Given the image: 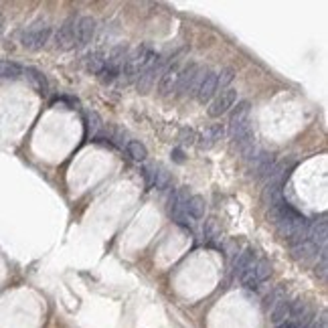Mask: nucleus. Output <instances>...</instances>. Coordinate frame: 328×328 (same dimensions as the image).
I'll return each mask as SVG.
<instances>
[{
  "label": "nucleus",
  "mask_w": 328,
  "mask_h": 328,
  "mask_svg": "<svg viewBox=\"0 0 328 328\" xmlns=\"http://www.w3.org/2000/svg\"><path fill=\"white\" fill-rule=\"evenodd\" d=\"M154 57H156V53H154V49H152L150 45H140L134 53H130V55L126 57V61H124L122 73H120L122 81H124L126 85L132 83V81H136L138 75L154 61Z\"/></svg>",
  "instance_id": "obj_1"
},
{
  "label": "nucleus",
  "mask_w": 328,
  "mask_h": 328,
  "mask_svg": "<svg viewBox=\"0 0 328 328\" xmlns=\"http://www.w3.org/2000/svg\"><path fill=\"white\" fill-rule=\"evenodd\" d=\"M126 57H128V47H124V45H118V47H114L110 51V55L105 57V65H103L101 73L98 75L99 81L103 85H110V83H114L120 77Z\"/></svg>",
  "instance_id": "obj_2"
},
{
  "label": "nucleus",
  "mask_w": 328,
  "mask_h": 328,
  "mask_svg": "<svg viewBox=\"0 0 328 328\" xmlns=\"http://www.w3.org/2000/svg\"><path fill=\"white\" fill-rule=\"evenodd\" d=\"M205 75V69L197 63L193 65H187L183 71H180V77H178V83H176V96L178 98H189V96H195L197 94V87L201 83Z\"/></svg>",
  "instance_id": "obj_3"
},
{
  "label": "nucleus",
  "mask_w": 328,
  "mask_h": 328,
  "mask_svg": "<svg viewBox=\"0 0 328 328\" xmlns=\"http://www.w3.org/2000/svg\"><path fill=\"white\" fill-rule=\"evenodd\" d=\"M51 37V27L47 23H33L31 27H27L21 34V45L29 51H41Z\"/></svg>",
  "instance_id": "obj_4"
},
{
  "label": "nucleus",
  "mask_w": 328,
  "mask_h": 328,
  "mask_svg": "<svg viewBox=\"0 0 328 328\" xmlns=\"http://www.w3.org/2000/svg\"><path fill=\"white\" fill-rule=\"evenodd\" d=\"M168 69V59L164 57V55H156L154 57V61L150 63V65L146 67L140 75H138V79H136V87H138V92H142V94H146V92H150V87L156 83V79H160L162 77V73Z\"/></svg>",
  "instance_id": "obj_5"
},
{
  "label": "nucleus",
  "mask_w": 328,
  "mask_h": 328,
  "mask_svg": "<svg viewBox=\"0 0 328 328\" xmlns=\"http://www.w3.org/2000/svg\"><path fill=\"white\" fill-rule=\"evenodd\" d=\"M269 274H271L269 262H267V260H256V262L251 263V265L239 276V280H241V284H243L245 288L256 290V288H260L262 282H265V280L269 278Z\"/></svg>",
  "instance_id": "obj_6"
},
{
  "label": "nucleus",
  "mask_w": 328,
  "mask_h": 328,
  "mask_svg": "<svg viewBox=\"0 0 328 328\" xmlns=\"http://www.w3.org/2000/svg\"><path fill=\"white\" fill-rule=\"evenodd\" d=\"M187 203H189V189L180 187L172 193V197L168 201V215L178 223V225H187L193 223V219L187 215Z\"/></svg>",
  "instance_id": "obj_7"
},
{
  "label": "nucleus",
  "mask_w": 328,
  "mask_h": 328,
  "mask_svg": "<svg viewBox=\"0 0 328 328\" xmlns=\"http://www.w3.org/2000/svg\"><path fill=\"white\" fill-rule=\"evenodd\" d=\"M235 101H237V89L227 87V89L219 92L215 98L211 99V103H209L207 112H209V116H211V118H221L223 114H227L231 107L235 105Z\"/></svg>",
  "instance_id": "obj_8"
},
{
  "label": "nucleus",
  "mask_w": 328,
  "mask_h": 328,
  "mask_svg": "<svg viewBox=\"0 0 328 328\" xmlns=\"http://www.w3.org/2000/svg\"><path fill=\"white\" fill-rule=\"evenodd\" d=\"M312 318H314L312 308H310L306 302L298 300V302H292L290 318H288V322H286L282 328H306L310 322H312Z\"/></svg>",
  "instance_id": "obj_9"
},
{
  "label": "nucleus",
  "mask_w": 328,
  "mask_h": 328,
  "mask_svg": "<svg viewBox=\"0 0 328 328\" xmlns=\"http://www.w3.org/2000/svg\"><path fill=\"white\" fill-rule=\"evenodd\" d=\"M96 19L92 16H81L75 23V47H85L94 41L96 37Z\"/></svg>",
  "instance_id": "obj_10"
},
{
  "label": "nucleus",
  "mask_w": 328,
  "mask_h": 328,
  "mask_svg": "<svg viewBox=\"0 0 328 328\" xmlns=\"http://www.w3.org/2000/svg\"><path fill=\"white\" fill-rule=\"evenodd\" d=\"M249 107H251L249 101H241V103H237V107L233 110V114H231V118H229L231 138H233L235 134H239L243 128L249 126Z\"/></svg>",
  "instance_id": "obj_11"
},
{
  "label": "nucleus",
  "mask_w": 328,
  "mask_h": 328,
  "mask_svg": "<svg viewBox=\"0 0 328 328\" xmlns=\"http://www.w3.org/2000/svg\"><path fill=\"white\" fill-rule=\"evenodd\" d=\"M55 47L59 51H71L75 47V21L67 19L55 33Z\"/></svg>",
  "instance_id": "obj_12"
},
{
  "label": "nucleus",
  "mask_w": 328,
  "mask_h": 328,
  "mask_svg": "<svg viewBox=\"0 0 328 328\" xmlns=\"http://www.w3.org/2000/svg\"><path fill=\"white\" fill-rule=\"evenodd\" d=\"M144 176L148 187H154L158 191H166L170 187V174L162 166H146L144 168Z\"/></svg>",
  "instance_id": "obj_13"
},
{
  "label": "nucleus",
  "mask_w": 328,
  "mask_h": 328,
  "mask_svg": "<svg viewBox=\"0 0 328 328\" xmlns=\"http://www.w3.org/2000/svg\"><path fill=\"white\" fill-rule=\"evenodd\" d=\"M195 96H197V99L201 103H207V101H211V99L217 96V73L205 71V75H203V79H201V83H198Z\"/></svg>",
  "instance_id": "obj_14"
},
{
  "label": "nucleus",
  "mask_w": 328,
  "mask_h": 328,
  "mask_svg": "<svg viewBox=\"0 0 328 328\" xmlns=\"http://www.w3.org/2000/svg\"><path fill=\"white\" fill-rule=\"evenodd\" d=\"M178 77H180L178 65H168V69L162 73V77L158 79V96H160V98H168V96L176 89Z\"/></svg>",
  "instance_id": "obj_15"
},
{
  "label": "nucleus",
  "mask_w": 328,
  "mask_h": 328,
  "mask_svg": "<svg viewBox=\"0 0 328 328\" xmlns=\"http://www.w3.org/2000/svg\"><path fill=\"white\" fill-rule=\"evenodd\" d=\"M326 237H328V223L326 217L322 215L320 219H316L314 223H310V227H308V241L318 249V247H326Z\"/></svg>",
  "instance_id": "obj_16"
},
{
  "label": "nucleus",
  "mask_w": 328,
  "mask_h": 328,
  "mask_svg": "<svg viewBox=\"0 0 328 328\" xmlns=\"http://www.w3.org/2000/svg\"><path fill=\"white\" fill-rule=\"evenodd\" d=\"M276 158L274 154L267 152H260L258 156H253V172L258 174V178H269L276 170Z\"/></svg>",
  "instance_id": "obj_17"
},
{
  "label": "nucleus",
  "mask_w": 328,
  "mask_h": 328,
  "mask_svg": "<svg viewBox=\"0 0 328 328\" xmlns=\"http://www.w3.org/2000/svg\"><path fill=\"white\" fill-rule=\"evenodd\" d=\"M23 75L29 79V83L33 85L41 96H47V94H49V81H47V77H45L39 69H34V67H27V69H23Z\"/></svg>",
  "instance_id": "obj_18"
},
{
  "label": "nucleus",
  "mask_w": 328,
  "mask_h": 328,
  "mask_svg": "<svg viewBox=\"0 0 328 328\" xmlns=\"http://www.w3.org/2000/svg\"><path fill=\"white\" fill-rule=\"evenodd\" d=\"M290 310H292V302L290 300H282V302H278L274 308H271V324L276 328H282L286 322H288V318H290Z\"/></svg>",
  "instance_id": "obj_19"
},
{
  "label": "nucleus",
  "mask_w": 328,
  "mask_h": 328,
  "mask_svg": "<svg viewBox=\"0 0 328 328\" xmlns=\"http://www.w3.org/2000/svg\"><path fill=\"white\" fill-rule=\"evenodd\" d=\"M223 134L225 130L221 128V126H211L209 130H205V134L201 136V150H209V148H213L221 138H223Z\"/></svg>",
  "instance_id": "obj_20"
},
{
  "label": "nucleus",
  "mask_w": 328,
  "mask_h": 328,
  "mask_svg": "<svg viewBox=\"0 0 328 328\" xmlns=\"http://www.w3.org/2000/svg\"><path fill=\"white\" fill-rule=\"evenodd\" d=\"M205 209H207V203L201 195H193L189 197V203H187V215L195 221V219H201L205 217Z\"/></svg>",
  "instance_id": "obj_21"
},
{
  "label": "nucleus",
  "mask_w": 328,
  "mask_h": 328,
  "mask_svg": "<svg viewBox=\"0 0 328 328\" xmlns=\"http://www.w3.org/2000/svg\"><path fill=\"white\" fill-rule=\"evenodd\" d=\"M256 262V251L253 249H245V251H241L237 258H235V262H233V271L237 274V276H241L251 263Z\"/></svg>",
  "instance_id": "obj_22"
},
{
  "label": "nucleus",
  "mask_w": 328,
  "mask_h": 328,
  "mask_svg": "<svg viewBox=\"0 0 328 328\" xmlns=\"http://www.w3.org/2000/svg\"><path fill=\"white\" fill-rule=\"evenodd\" d=\"M103 65H105V55L99 53V51L89 53V55L85 57V69H87L92 75H99L101 69H103Z\"/></svg>",
  "instance_id": "obj_23"
},
{
  "label": "nucleus",
  "mask_w": 328,
  "mask_h": 328,
  "mask_svg": "<svg viewBox=\"0 0 328 328\" xmlns=\"http://www.w3.org/2000/svg\"><path fill=\"white\" fill-rule=\"evenodd\" d=\"M292 251H294L296 260H310L314 256H318V249L310 243V241H302V243H296L292 245Z\"/></svg>",
  "instance_id": "obj_24"
},
{
  "label": "nucleus",
  "mask_w": 328,
  "mask_h": 328,
  "mask_svg": "<svg viewBox=\"0 0 328 328\" xmlns=\"http://www.w3.org/2000/svg\"><path fill=\"white\" fill-rule=\"evenodd\" d=\"M126 150H128V154H130L132 160H136V162H144V160H146V156H148L146 146H144L142 142H138V140H130V142L126 144Z\"/></svg>",
  "instance_id": "obj_25"
},
{
  "label": "nucleus",
  "mask_w": 328,
  "mask_h": 328,
  "mask_svg": "<svg viewBox=\"0 0 328 328\" xmlns=\"http://www.w3.org/2000/svg\"><path fill=\"white\" fill-rule=\"evenodd\" d=\"M23 75V67L14 61H2L0 63V77L2 79H19Z\"/></svg>",
  "instance_id": "obj_26"
},
{
  "label": "nucleus",
  "mask_w": 328,
  "mask_h": 328,
  "mask_svg": "<svg viewBox=\"0 0 328 328\" xmlns=\"http://www.w3.org/2000/svg\"><path fill=\"white\" fill-rule=\"evenodd\" d=\"M203 237H205V241H217V239L221 237V227H219L217 219H207V221H205Z\"/></svg>",
  "instance_id": "obj_27"
},
{
  "label": "nucleus",
  "mask_w": 328,
  "mask_h": 328,
  "mask_svg": "<svg viewBox=\"0 0 328 328\" xmlns=\"http://www.w3.org/2000/svg\"><path fill=\"white\" fill-rule=\"evenodd\" d=\"M233 77H235V71H233L231 67L221 69V73H217V92L227 89V87H229V83L233 81Z\"/></svg>",
  "instance_id": "obj_28"
},
{
  "label": "nucleus",
  "mask_w": 328,
  "mask_h": 328,
  "mask_svg": "<svg viewBox=\"0 0 328 328\" xmlns=\"http://www.w3.org/2000/svg\"><path fill=\"white\" fill-rule=\"evenodd\" d=\"M101 128H103V122H101L99 114L98 112H89V114H87V132H89L92 136H98Z\"/></svg>",
  "instance_id": "obj_29"
},
{
  "label": "nucleus",
  "mask_w": 328,
  "mask_h": 328,
  "mask_svg": "<svg viewBox=\"0 0 328 328\" xmlns=\"http://www.w3.org/2000/svg\"><path fill=\"white\" fill-rule=\"evenodd\" d=\"M284 298H286V296H284V290H282V288H276L271 294L265 298V308H274V306H276L278 302H282Z\"/></svg>",
  "instance_id": "obj_30"
},
{
  "label": "nucleus",
  "mask_w": 328,
  "mask_h": 328,
  "mask_svg": "<svg viewBox=\"0 0 328 328\" xmlns=\"http://www.w3.org/2000/svg\"><path fill=\"white\" fill-rule=\"evenodd\" d=\"M306 328H328V326H326V314L322 312L320 316L312 318V322H310V324H308Z\"/></svg>",
  "instance_id": "obj_31"
},
{
  "label": "nucleus",
  "mask_w": 328,
  "mask_h": 328,
  "mask_svg": "<svg viewBox=\"0 0 328 328\" xmlns=\"http://www.w3.org/2000/svg\"><path fill=\"white\" fill-rule=\"evenodd\" d=\"M180 142L183 144H195V132L185 128V130L180 132Z\"/></svg>",
  "instance_id": "obj_32"
},
{
  "label": "nucleus",
  "mask_w": 328,
  "mask_h": 328,
  "mask_svg": "<svg viewBox=\"0 0 328 328\" xmlns=\"http://www.w3.org/2000/svg\"><path fill=\"white\" fill-rule=\"evenodd\" d=\"M4 31V19H2V14H0V34Z\"/></svg>",
  "instance_id": "obj_33"
}]
</instances>
